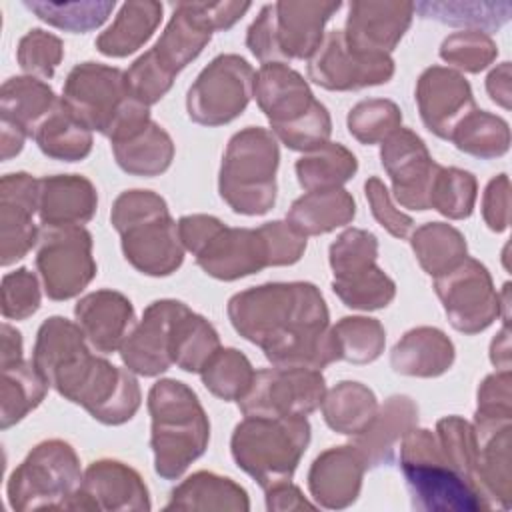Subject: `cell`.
<instances>
[{"mask_svg": "<svg viewBox=\"0 0 512 512\" xmlns=\"http://www.w3.org/2000/svg\"><path fill=\"white\" fill-rule=\"evenodd\" d=\"M232 328L256 344L272 366L322 370L340 360L322 292L312 282H268L234 294Z\"/></svg>", "mask_w": 512, "mask_h": 512, "instance_id": "obj_1", "label": "cell"}, {"mask_svg": "<svg viewBox=\"0 0 512 512\" xmlns=\"http://www.w3.org/2000/svg\"><path fill=\"white\" fill-rule=\"evenodd\" d=\"M82 328L64 316H50L38 328L32 362L44 380L94 420L120 426L134 418L142 392L134 372L90 352Z\"/></svg>", "mask_w": 512, "mask_h": 512, "instance_id": "obj_2", "label": "cell"}, {"mask_svg": "<svg viewBox=\"0 0 512 512\" xmlns=\"http://www.w3.org/2000/svg\"><path fill=\"white\" fill-rule=\"evenodd\" d=\"M148 412L154 470L164 480H178L208 448V416L196 392L174 378L158 380L150 388Z\"/></svg>", "mask_w": 512, "mask_h": 512, "instance_id": "obj_3", "label": "cell"}, {"mask_svg": "<svg viewBox=\"0 0 512 512\" xmlns=\"http://www.w3.org/2000/svg\"><path fill=\"white\" fill-rule=\"evenodd\" d=\"M110 222L120 234L124 258L146 276H170L184 262L178 224L166 200L152 190H126L116 196Z\"/></svg>", "mask_w": 512, "mask_h": 512, "instance_id": "obj_4", "label": "cell"}, {"mask_svg": "<svg viewBox=\"0 0 512 512\" xmlns=\"http://www.w3.org/2000/svg\"><path fill=\"white\" fill-rule=\"evenodd\" d=\"M254 98L272 134L290 150L310 152L328 142L332 120L300 72L284 62L262 64L254 76Z\"/></svg>", "mask_w": 512, "mask_h": 512, "instance_id": "obj_5", "label": "cell"}, {"mask_svg": "<svg viewBox=\"0 0 512 512\" xmlns=\"http://www.w3.org/2000/svg\"><path fill=\"white\" fill-rule=\"evenodd\" d=\"M60 100L84 126L110 142L152 120L148 106L130 94L124 72L100 62L76 64L64 80Z\"/></svg>", "mask_w": 512, "mask_h": 512, "instance_id": "obj_6", "label": "cell"}, {"mask_svg": "<svg viewBox=\"0 0 512 512\" xmlns=\"http://www.w3.org/2000/svg\"><path fill=\"white\" fill-rule=\"evenodd\" d=\"M396 462L400 464L414 510H490L484 496L448 464L432 430L412 428L400 444Z\"/></svg>", "mask_w": 512, "mask_h": 512, "instance_id": "obj_7", "label": "cell"}, {"mask_svg": "<svg viewBox=\"0 0 512 512\" xmlns=\"http://www.w3.org/2000/svg\"><path fill=\"white\" fill-rule=\"evenodd\" d=\"M310 444V422L294 416H244L234 426L230 452L262 490L292 480Z\"/></svg>", "mask_w": 512, "mask_h": 512, "instance_id": "obj_8", "label": "cell"}, {"mask_svg": "<svg viewBox=\"0 0 512 512\" xmlns=\"http://www.w3.org/2000/svg\"><path fill=\"white\" fill-rule=\"evenodd\" d=\"M280 150L276 136L260 126L236 132L224 150L218 192L236 214L262 216L276 202Z\"/></svg>", "mask_w": 512, "mask_h": 512, "instance_id": "obj_9", "label": "cell"}, {"mask_svg": "<svg viewBox=\"0 0 512 512\" xmlns=\"http://www.w3.org/2000/svg\"><path fill=\"white\" fill-rule=\"evenodd\" d=\"M82 476L78 454L68 442L44 440L12 470L6 484L8 504L16 512L68 510Z\"/></svg>", "mask_w": 512, "mask_h": 512, "instance_id": "obj_10", "label": "cell"}, {"mask_svg": "<svg viewBox=\"0 0 512 512\" xmlns=\"http://www.w3.org/2000/svg\"><path fill=\"white\" fill-rule=\"evenodd\" d=\"M378 240L364 228L344 230L328 250L332 290L352 310H380L396 296L394 280L376 264Z\"/></svg>", "mask_w": 512, "mask_h": 512, "instance_id": "obj_11", "label": "cell"}, {"mask_svg": "<svg viewBox=\"0 0 512 512\" xmlns=\"http://www.w3.org/2000/svg\"><path fill=\"white\" fill-rule=\"evenodd\" d=\"M254 76L246 58L218 54L188 88V118L208 128L236 120L254 96Z\"/></svg>", "mask_w": 512, "mask_h": 512, "instance_id": "obj_12", "label": "cell"}, {"mask_svg": "<svg viewBox=\"0 0 512 512\" xmlns=\"http://www.w3.org/2000/svg\"><path fill=\"white\" fill-rule=\"evenodd\" d=\"M36 270L50 300L78 296L96 276L92 234L84 226H42Z\"/></svg>", "mask_w": 512, "mask_h": 512, "instance_id": "obj_13", "label": "cell"}, {"mask_svg": "<svg viewBox=\"0 0 512 512\" xmlns=\"http://www.w3.org/2000/svg\"><path fill=\"white\" fill-rule=\"evenodd\" d=\"M326 380L320 370L274 366L254 374L246 394L238 400L244 416H294L306 418L320 408Z\"/></svg>", "mask_w": 512, "mask_h": 512, "instance_id": "obj_14", "label": "cell"}, {"mask_svg": "<svg viewBox=\"0 0 512 512\" xmlns=\"http://www.w3.org/2000/svg\"><path fill=\"white\" fill-rule=\"evenodd\" d=\"M434 292L450 326L462 334H478L498 316L504 320L502 296L496 292L488 268L476 258L466 256L454 270L434 278Z\"/></svg>", "mask_w": 512, "mask_h": 512, "instance_id": "obj_15", "label": "cell"}, {"mask_svg": "<svg viewBox=\"0 0 512 512\" xmlns=\"http://www.w3.org/2000/svg\"><path fill=\"white\" fill-rule=\"evenodd\" d=\"M394 76L390 54H364L352 50L342 30H330L320 48L308 60V78L332 92L380 86Z\"/></svg>", "mask_w": 512, "mask_h": 512, "instance_id": "obj_16", "label": "cell"}, {"mask_svg": "<svg viewBox=\"0 0 512 512\" xmlns=\"http://www.w3.org/2000/svg\"><path fill=\"white\" fill-rule=\"evenodd\" d=\"M380 160L396 202L410 210H430V186L440 164L430 156L424 140L400 126L382 142Z\"/></svg>", "mask_w": 512, "mask_h": 512, "instance_id": "obj_17", "label": "cell"}, {"mask_svg": "<svg viewBox=\"0 0 512 512\" xmlns=\"http://www.w3.org/2000/svg\"><path fill=\"white\" fill-rule=\"evenodd\" d=\"M150 494L142 476L128 464L102 458L92 462L74 494L68 510L102 512H142L150 510Z\"/></svg>", "mask_w": 512, "mask_h": 512, "instance_id": "obj_18", "label": "cell"}, {"mask_svg": "<svg viewBox=\"0 0 512 512\" xmlns=\"http://www.w3.org/2000/svg\"><path fill=\"white\" fill-rule=\"evenodd\" d=\"M184 302L162 298L146 306L142 320L132 328L120 346L124 366L138 376H160L172 366L174 324Z\"/></svg>", "mask_w": 512, "mask_h": 512, "instance_id": "obj_19", "label": "cell"}, {"mask_svg": "<svg viewBox=\"0 0 512 512\" xmlns=\"http://www.w3.org/2000/svg\"><path fill=\"white\" fill-rule=\"evenodd\" d=\"M38 212V178L28 172H10L0 180V264L22 260L40 238L34 224Z\"/></svg>", "mask_w": 512, "mask_h": 512, "instance_id": "obj_20", "label": "cell"}, {"mask_svg": "<svg viewBox=\"0 0 512 512\" xmlns=\"http://www.w3.org/2000/svg\"><path fill=\"white\" fill-rule=\"evenodd\" d=\"M414 18V2L354 0L342 30L346 44L364 54H390Z\"/></svg>", "mask_w": 512, "mask_h": 512, "instance_id": "obj_21", "label": "cell"}, {"mask_svg": "<svg viewBox=\"0 0 512 512\" xmlns=\"http://www.w3.org/2000/svg\"><path fill=\"white\" fill-rule=\"evenodd\" d=\"M416 104L422 124L442 140H448L454 126L476 108L468 80L446 66H430L418 76Z\"/></svg>", "mask_w": 512, "mask_h": 512, "instance_id": "obj_22", "label": "cell"}, {"mask_svg": "<svg viewBox=\"0 0 512 512\" xmlns=\"http://www.w3.org/2000/svg\"><path fill=\"white\" fill-rule=\"evenodd\" d=\"M196 264L212 278L232 282L270 266L268 246L258 228H230L222 224L194 254Z\"/></svg>", "mask_w": 512, "mask_h": 512, "instance_id": "obj_23", "label": "cell"}, {"mask_svg": "<svg viewBox=\"0 0 512 512\" xmlns=\"http://www.w3.org/2000/svg\"><path fill=\"white\" fill-rule=\"evenodd\" d=\"M366 470V462L354 444L324 450L308 470V490L314 504L328 510L352 506L360 496Z\"/></svg>", "mask_w": 512, "mask_h": 512, "instance_id": "obj_24", "label": "cell"}, {"mask_svg": "<svg viewBox=\"0 0 512 512\" xmlns=\"http://www.w3.org/2000/svg\"><path fill=\"white\" fill-rule=\"evenodd\" d=\"M418 426V404L406 394L390 396L372 416L368 426L354 436V446L366 468H388L398 460L404 436Z\"/></svg>", "mask_w": 512, "mask_h": 512, "instance_id": "obj_25", "label": "cell"}, {"mask_svg": "<svg viewBox=\"0 0 512 512\" xmlns=\"http://www.w3.org/2000/svg\"><path fill=\"white\" fill-rule=\"evenodd\" d=\"M74 316L90 346L102 354L120 350L136 326L134 306L128 296L108 288L82 296L74 306Z\"/></svg>", "mask_w": 512, "mask_h": 512, "instance_id": "obj_26", "label": "cell"}, {"mask_svg": "<svg viewBox=\"0 0 512 512\" xmlns=\"http://www.w3.org/2000/svg\"><path fill=\"white\" fill-rule=\"evenodd\" d=\"M212 32L214 28L208 20L204 2H178L162 36L156 40L150 52L154 60L176 78L178 72L198 58V54L210 42Z\"/></svg>", "mask_w": 512, "mask_h": 512, "instance_id": "obj_27", "label": "cell"}, {"mask_svg": "<svg viewBox=\"0 0 512 512\" xmlns=\"http://www.w3.org/2000/svg\"><path fill=\"white\" fill-rule=\"evenodd\" d=\"M340 2H274L276 38L284 62L312 58L324 40L326 22L338 12Z\"/></svg>", "mask_w": 512, "mask_h": 512, "instance_id": "obj_28", "label": "cell"}, {"mask_svg": "<svg viewBox=\"0 0 512 512\" xmlns=\"http://www.w3.org/2000/svg\"><path fill=\"white\" fill-rule=\"evenodd\" d=\"M98 206L96 186L80 174L38 178V216L42 226H82Z\"/></svg>", "mask_w": 512, "mask_h": 512, "instance_id": "obj_29", "label": "cell"}, {"mask_svg": "<svg viewBox=\"0 0 512 512\" xmlns=\"http://www.w3.org/2000/svg\"><path fill=\"white\" fill-rule=\"evenodd\" d=\"M510 426L512 422H474L478 488L492 508H510Z\"/></svg>", "mask_w": 512, "mask_h": 512, "instance_id": "obj_30", "label": "cell"}, {"mask_svg": "<svg viewBox=\"0 0 512 512\" xmlns=\"http://www.w3.org/2000/svg\"><path fill=\"white\" fill-rule=\"evenodd\" d=\"M456 350L452 340L434 326H418L408 330L390 352L394 372L416 378H436L454 364Z\"/></svg>", "mask_w": 512, "mask_h": 512, "instance_id": "obj_31", "label": "cell"}, {"mask_svg": "<svg viewBox=\"0 0 512 512\" xmlns=\"http://www.w3.org/2000/svg\"><path fill=\"white\" fill-rule=\"evenodd\" d=\"M60 98L40 78L12 76L0 88V126L14 128L26 138L34 136L42 120Z\"/></svg>", "mask_w": 512, "mask_h": 512, "instance_id": "obj_32", "label": "cell"}, {"mask_svg": "<svg viewBox=\"0 0 512 512\" xmlns=\"http://www.w3.org/2000/svg\"><path fill=\"white\" fill-rule=\"evenodd\" d=\"M110 144L116 164L132 176H160L174 160V142L154 120Z\"/></svg>", "mask_w": 512, "mask_h": 512, "instance_id": "obj_33", "label": "cell"}, {"mask_svg": "<svg viewBox=\"0 0 512 512\" xmlns=\"http://www.w3.org/2000/svg\"><path fill=\"white\" fill-rule=\"evenodd\" d=\"M166 510H250L248 492L228 476L214 472H194L180 482L164 506Z\"/></svg>", "mask_w": 512, "mask_h": 512, "instance_id": "obj_34", "label": "cell"}, {"mask_svg": "<svg viewBox=\"0 0 512 512\" xmlns=\"http://www.w3.org/2000/svg\"><path fill=\"white\" fill-rule=\"evenodd\" d=\"M356 216V202L344 188L312 190L296 198L288 210L286 222L300 234L318 236L346 226Z\"/></svg>", "mask_w": 512, "mask_h": 512, "instance_id": "obj_35", "label": "cell"}, {"mask_svg": "<svg viewBox=\"0 0 512 512\" xmlns=\"http://www.w3.org/2000/svg\"><path fill=\"white\" fill-rule=\"evenodd\" d=\"M162 20V4L154 0L124 2L114 22L96 38V50L110 58H124L142 48Z\"/></svg>", "mask_w": 512, "mask_h": 512, "instance_id": "obj_36", "label": "cell"}, {"mask_svg": "<svg viewBox=\"0 0 512 512\" xmlns=\"http://www.w3.org/2000/svg\"><path fill=\"white\" fill-rule=\"evenodd\" d=\"M414 12L424 20H436L484 34L500 30L512 14L510 0H426L416 2Z\"/></svg>", "mask_w": 512, "mask_h": 512, "instance_id": "obj_37", "label": "cell"}, {"mask_svg": "<svg viewBox=\"0 0 512 512\" xmlns=\"http://www.w3.org/2000/svg\"><path fill=\"white\" fill-rule=\"evenodd\" d=\"M34 142L42 154L62 162H80L92 152V130L84 126L62 100L42 120L34 132Z\"/></svg>", "mask_w": 512, "mask_h": 512, "instance_id": "obj_38", "label": "cell"}, {"mask_svg": "<svg viewBox=\"0 0 512 512\" xmlns=\"http://www.w3.org/2000/svg\"><path fill=\"white\" fill-rule=\"evenodd\" d=\"M2 384H0V426L2 430L20 422L28 412H32L44 400L50 384L38 372L34 362L14 360L0 364Z\"/></svg>", "mask_w": 512, "mask_h": 512, "instance_id": "obj_39", "label": "cell"}, {"mask_svg": "<svg viewBox=\"0 0 512 512\" xmlns=\"http://www.w3.org/2000/svg\"><path fill=\"white\" fill-rule=\"evenodd\" d=\"M410 246L420 268L432 278L448 274L468 256L464 234L446 222L422 224L412 232Z\"/></svg>", "mask_w": 512, "mask_h": 512, "instance_id": "obj_40", "label": "cell"}, {"mask_svg": "<svg viewBox=\"0 0 512 512\" xmlns=\"http://www.w3.org/2000/svg\"><path fill=\"white\" fill-rule=\"evenodd\" d=\"M324 422L338 434H360L378 410L376 394L356 380H342L326 390L322 400Z\"/></svg>", "mask_w": 512, "mask_h": 512, "instance_id": "obj_41", "label": "cell"}, {"mask_svg": "<svg viewBox=\"0 0 512 512\" xmlns=\"http://www.w3.org/2000/svg\"><path fill=\"white\" fill-rule=\"evenodd\" d=\"M298 184L306 190H330L342 188L358 170L356 156L342 146L340 142H326L302 158H298L296 166Z\"/></svg>", "mask_w": 512, "mask_h": 512, "instance_id": "obj_42", "label": "cell"}, {"mask_svg": "<svg viewBox=\"0 0 512 512\" xmlns=\"http://www.w3.org/2000/svg\"><path fill=\"white\" fill-rule=\"evenodd\" d=\"M448 140L468 156L492 160L508 152L510 126L504 118L474 108L454 126Z\"/></svg>", "mask_w": 512, "mask_h": 512, "instance_id": "obj_43", "label": "cell"}, {"mask_svg": "<svg viewBox=\"0 0 512 512\" xmlns=\"http://www.w3.org/2000/svg\"><path fill=\"white\" fill-rule=\"evenodd\" d=\"M216 328L188 306L180 312L172 336V364L184 372H198L220 350Z\"/></svg>", "mask_w": 512, "mask_h": 512, "instance_id": "obj_44", "label": "cell"}, {"mask_svg": "<svg viewBox=\"0 0 512 512\" xmlns=\"http://www.w3.org/2000/svg\"><path fill=\"white\" fill-rule=\"evenodd\" d=\"M24 8H28L42 22L74 32L84 34L100 28L112 10L116 8L114 0H78V2H38L24 0Z\"/></svg>", "mask_w": 512, "mask_h": 512, "instance_id": "obj_45", "label": "cell"}, {"mask_svg": "<svg viewBox=\"0 0 512 512\" xmlns=\"http://www.w3.org/2000/svg\"><path fill=\"white\" fill-rule=\"evenodd\" d=\"M254 374L248 356L236 348H220L200 370L206 390L224 402H238L250 388Z\"/></svg>", "mask_w": 512, "mask_h": 512, "instance_id": "obj_46", "label": "cell"}, {"mask_svg": "<svg viewBox=\"0 0 512 512\" xmlns=\"http://www.w3.org/2000/svg\"><path fill=\"white\" fill-rule=\"evenodd\" d=\"M478 198L476 176L456 166H438L430 186V208L450 220H464Z\"/></svg>", "mask_w": 512, "mask_h": 512, "instance_id": "obj_47", "label": "cell"}, {"mask_svg": "<svg viewBox=\"0 0 512 512\" xmlns=\"http://www.w3.org/2000/svg\"><path fill=\"white\" fill-rule=\"evenodd\" d=\"M332 332L338 340L340 360L370 364L384 352L386 330L376 318L344 316L332 326Z\"/></svg>", "mask_w": 512, "mask_h": 512, "instance_id": "obj_48", "label": "cell"}, {"mask_svg": "<svg viewBox=\"0 0 512 512\" xmlns=\"http://www.w3.org/2000/svg\"><path fill=\"white\" fill-rule=\"evenodd\" d=\"M346 124L360 144H382L402 126V110L392 100L368 98L352 106Z\"/></svg>", "mask_w": 512, "mask_h": 512, "instance_id": "obj_49", "label": "cell"}, {"mask_svg": "<svg viewBox=\"0 0 512 512\" xmlns=\"http://www.w3.org/2000/svg\"><path fill=\"white\" fill-rule=\"evenodd\" d=\"M434 434L448 464L480 492L476 476V438L472 424L460 416H446L436 422Z\"/></svg>", "mask_w": 512, "mask_h": 512, "instance_id": "obj_50", "label": "cell"}, {"mask_svg": "<svg viewBox=\"0 0 512 512\" xmlns=\"http://www.w3.org/2000/svg\"><path fill=\"white\" fill-rule=\"evenodd\" d=\"M440 58L470 74L486 70L498 56V46L490 34L478 30H460L446 36L440 44Z\"/></svg>", "mask_w": 512, "mask_h": 512, "instance_id": "obj_51", "label": "cell"}, {"mask_svg": "<svg viewBox=\"0 0 512 512\" xmlns=\"http://www.w3.org/2000/svg\"><path fill=\"white\" fill-rule=\"evenodd\" d=\"M64 58V44L62 40L46 32L42 28L28 30L16 48L18 66L26 72V76L48 80L54 76L58 64Z\"/></svg>", "mask_w": 512, "mask_h": 512, "instance_id": "obj_52", "label": "cell"}, {"mask_svg": "<svg viewBox=\"0 0 512 512\" xmlns=\"http://www.w3.org/2000/svg\"><path fill=\"white\" fill-rule=\"evenodd\" d=\"M124 78L130 94L148 108L156 104L160 98H164L174 84V76H170L154 60L150 50H146L132 62V66L124 72Z\"/></svg>", "mask_w": 512, "mask_h": 512, "instance_id": "obj_53", "label": "cell"}, {"mask_svg": "<svg viewBox=\"0 0 512 512\" xmlns=\"http://www.w3.org/2000/svg\"><path fill=\"white\" fill-rule=\"evenodd\" d=\"M38 278L28 268H18L2 278V316L6 320H26L40 308Z\"/></svg>", "mask_w": 512, "mask_h": 512, "instance_id": "obj_54", "label": "cell"}, {"mask_svg": "<svg viewBox=\"0 0 512 512\" xmlns=\"http://www.w3.org/2000/svg\"><path fill=\"white\" fill-rule=\"evenodd\" d=\"M474 422H512V376L510 370L488 374L478 386Z\"/></svg>", "mask_w": 512, "mask_h": 512, "instance_id": "obj_55", "label": "cell"}, {"mask_svg": "<svg viewBox=\"0 0 512 512\" xmlns=\"http://www.w3.org/2000/svg\"><path fill=\"white\" fill-rule=\"evenodd\" d=\"M364 194L370 204L372 216L388 234H392L394 238L410 236V232L414 228V220L394 206L386 184L378 176H370L364 182Z\"/></svg>", "mask_w": 512, "mask_h": 512, "instance_id": "obj_56", "label": "cell"}, {"mask_svg": "<svg viewBox=\"0 0 512 512\" xmlns=\"http://www.w3.org/2000/svg\"><path fill=\"white\" fill-rule=\"evenodd\" d=\"M260 230L268 246L270 266H290L302 258L306 250V236L292 224L286 220H272L262 224Z\"/></svg>", "mask_w": 512, "mask_h": 512, "instance_id": "obj_57", "label": "cell"}, {"mask_svg": "<svg viewBox=\"0 0 512 512\" xmlns=\"http://www.w3.org/2000/svg\"><path fill=\"white\" fill-rule=\"evenodd\" d=\"M246 46L262 64L284 62L280 48H278V38H276V8H274V4L262 6V10L258 12L254 22L248 26Z\"/></svg>", "mask_w": 512, "mask_h": 512, "instance_id": "obj_58", "label": "cell"}, {"mask_svg": "<svg viewBox=\"0 0 512 512\" xmlns=\"http://www.w3.org/2000/svg\"><path fill=\"white\" fill-rule=\"evenodd\" d=\"M482 218L492 232H504L510 224V180L508 174L494 176L482 196Z\"/></svg>", "mask_w": 512, "mask_h": 512, "instance_id": "obj_59", "label": "cell"}, {"mask_svg": "<svg viewBox=\"0 0 512 512\" xmlns=\"http://www.w3.org/2000/svg\"><path fill=\"white\" fill-rule=\"evenodd\" d=\"M266 494V508L272 512H286V510H304V508H316L310 500L304 498L302 490L294 486L290 480L274 484L264 490Z\"/></svg>", "mask_w": 512, "mask_h": 512, "instance_id": "obj_60", "label": "cell"}, {"mask_svg": "<svg viewBox=\"0 0 512 512\" xmlns=\"http://www.w3.org/2000/svg\"><path fill=\"white\" fill-rule=\"evenodd\" d=\"M250 6V2H204L214 32L232 28L250 10Z\"/></svg>", "mask_w": 512, "mask_h": 512, "instance_id": "obj_61", "label": "cell"}, {"mask_svg": "<svg viewBox=\"0 0 512 512\" xmlns=\"http://www.w3.org/2000/svg\"><path fill=\"white\" fill-rule=\"evenodd\" d=\"M510 82H512V74H510V62H502L498 64L486 78V92L490 96V100L498 106H502L504 110H510Z\"/></svg>", "mask_w": 512, "mask_h": 512, "instance_id": "obj_62", "label": "cell"}, {"mask_svg": "<svg viewBox=\"0 0 512 512\" xmlns=\"http://www.w3.org/2000/svg\"><path fill=\"white\" fill-rule=\"evenodd\" d=\"M2 350H0V364H8L14 360H22V334L10 326L2 324Z\"/></svg>", "mask_w": 512, "mask_h": 512, "instance_id": "obj_63", "label": "cell"}, {"mask_svg": "<svg viewBox=\"0 0 512 512\" xmlns=\"http://www.w3.org/2000/svg\"><path fill=\"white\" fill-rule=\"evenodd\" d=\"M510 358V330L508 324H504L490 344V360L498 370H510Z\"/></svg>", "mask_w": 512, "mask_h": 512, "instance_id": "obj_64", "label": "cell"}]
</instances>
